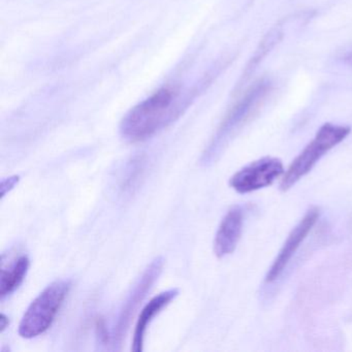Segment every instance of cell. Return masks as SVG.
<instances>
[{
  "label": "cell",
  "mask_w": 352,
  "mask_h": 352,
  "mask_svg": "<svg viewBox=\"0 0 352 352\" xmlns=\"http://www.w3.org/2000/svg\"><path fill=\"white\" fill-rule=\"evenodd\" d=\"M179 294L178 288H172L162 292L158 296H154L140 313L138 318L137 324H135V333H133V346L131 350L135 352L143 351L144 338H145L146 331L149 327L154 317L166 308L174 298H176Z\"/></svg>",
  "instance_id": "cell-9"
},
{
  "label": "cell",
  "mask_w": 352,
  "mask_h": 352,
  "mask_svg": "<svg viewBox=\"0 0 352 352\" xmlns=\"http://www.w3.org/2000/svg\"><path fill=\"white\" fill-rule=\"evenodd\" d=\"M271 90V82L267 80H261L246 91L224 119L217 135L204 153L201 164L207 166L216 160L218 152L221 149L228 137H230L234 129L242 125L261 106Z\"/></svg>",
  "instance_id": "cell-4"
},
{
  "label": "cell",
  "mask_w": 352,
  "mask_h": 352,
  "mask_svg": "<svg viewBox=\"0 0 352 352\" xmlns=\"http://www.w3.org/2000/svg\"><path fill=\"white\" fill-rule=\"evenodd\" d=\"M351 133L349 126L325 123L317 131L314 139L296 156L289 168L285 170L280 183L282 191L288 190L300 179L312 170L317 162L329 151L339 145Z\"/></svg>",
  "instance_id": "cell-2"
},
{
  "label": "cell",
  "mask_w": 352,
  "mask_h": 352,
  "mask_svg": "<svg viewBox=\"0 0 352 352\" xmlns=\"http://www.w3.org/2000/svg\"><path fill=\"white\" fill-rule=\"evenodd\" d=\"M179 94L176 88H162L131 109L121 122L123 139L144 141L170 124L184 108Z\"/></svg>",
  "instance_id": "cell-1"
},
{
  "label": "cell",
  "mask_w": 352,
  "mask_h": 352,
  "mask_svg": "<svg viewBox=\"0 0 352 352\" xmlns=\"http://www.w3.org/2000/svg\"><path fill=\"white\" fill-rule=\"evenodd\" d=\"M244 226V212L240 206L232 207L226 213L216 232L214 240V252L216 256L230 255L236 248Z\"/></svg>",
  "instance_id": "cell-8"
},
{
  "label": "cell",
  "mask_w": 352,
  "mask_h": 352,
  "mask_svg": "<svg viewBox=\"0 0 352 352\" xmlns=\"http://www.w3.org/2000/svg\"><path fill=\"white\" fill-rule=\"evenodd\" d=\"M30 265V258L28 255H22L18 257L8 269L1 270V277H0L1 300H5L21 285L22 282L25 279Z\"/></svg>",
  "instance_id": "cell-10"
},
{
  "label": "cell",
  "mask_w": 352,
  "mask_h": 352,
  "mask_svg": "<svg viewBox=\"0 0 352 352\" xmlns=\"http://www.w3.org/2000/svg\"><path fill=\"white\" fill-rule=\"evenodd\" d=\"M71 289V282H53L47 286L28 307L19 324V335L32 339L44 333L52 325L65 298Z\"/></svg>",
  "instance_id": "cell-3"
},
{
  "label": "cell",
  "mask_w": 352,
  "mask_h": 352,
  "mask_svg": "<svg viewBox=\"0 0 352 352\" xmlns=\"http://www.w3.org/2000/svg\"><path fill=\"white\" fill-rule=\"evenodd\" d=\"M346 63H347L349 67H352V53L351 54L348 55L347 57H346Z\"/></svg>",
  "instance_id": "cell-14"
},
{
  "label": "cell",
  "mask_w": 352,
  "mask_h": 352,
  "mask_svg": "<svg viewBox=\"0 0 352 352\" xmlns=\"http://www.w3.org/2000/svg\"><path fill=\"white\" fill-rule=\"evenodd\" d=\"M319 214L320 213H319V210L317 208H312V209L309 210L305 214L302 220L296 224V228L290 232L289 236L286 239L281 250L278 253L277 257H276L273 265H271L267 276H265L267 283L276 281L282 275L284 270L286 269L288 263L300 248V245L306 240L307 236L310 234L312 228H314L317 220H318Z\"/></svg>",
  "instance_id": "cell-6"
},
{
  "label": "cell",
  "mask_w": 352,
  "mask_h": 352,
  "mask_svg": "<svg viewBox=\"0 0 352 352\" xmlns=\"http://www.w3.org/2000/svg\"><path fill=\"white\" fill-rule=\"evenodd\" d=\"M19 180L20 177L16 175V176L9 177V178L3 179V180L1 181V184H0V189H1V199H3V197H6V195L9 193L10 191H11L12 189L18 184Z\"/></svg>",
  "instance_id": "cell-12"
},
{
  "label": "cell",
  "mask_w": 352,
  "mask_h": 352,
  "mask_svg": "<svg viewBox=\"0 0 352 352\" xmlns=\"http://www.w3.org/2000/svg\"><path fill=\"white\" fill-rule=\"evenodd\" d=\"M8 327H9V318L3 313L0 316V331H5Z\"/></svg>",
  "instance_id": "cell-13"
},
{
  "label": "cell",
  "mask_w": 352,
  "mask_h": 352,
  "mask_svg": "<svg viewBox=\"0 0 352 352\" xmlns=\"http://www.w3.org/2000/svg\"><path fill=\"white\" fill-rule=\"evenodd\" d=\"M283 162L276 157H263L244 166L230 178V185L238 193H250L273 184L283 177Z\"/></svg>",
  "instance_id": "cell-5"
},
{
  "label": "cell",
  "mask_w": 352,
  "mask_h": 352,
  "mask_svg": "<svg viewBox=\"0 0 352 352\" xmlns=\"http://www.w3.org/2000/svg\"><path fill=\"white\" fill-rule=\"evenodd\" d=\"M283 36V28H282V25H280V24L272 28V30L263 36V40L261 41L258 46H257L254 54L251 57L250 61H249L248 65H247L244 73H243L242 81H241L240 86L243 85L244 82H246L247 80L250 78V76L254 73L255 69L258 67L259 63H261V61L267 57V55L275 48L276 45L281 42Z\"/></svg>",
  "instance_id": "cell-11"
},
{
  "label": "cell",
  "mask_w": 352,
  "mask_h": 352,
  "mask_svg": "<svg viewBox=\"0 0 352 352\" xmlns=\"http://www.w3.org/2000/svg\"><path fill=\"white\" fill-rule=\"evenodd\" d=\"M164 259L162 257H156L144 272L138 283L135 284L131 294L125 300L124 306L121 309L118 321H117L116 329H115V340L121 342L123 335L126 331L127 327L131 323V317L137 310L144 298L147 296L148 292L151 289L152 285L162 274L164 269Z\"/></svg>",
  "instance_id": "cell-7"
}]
</instances>
